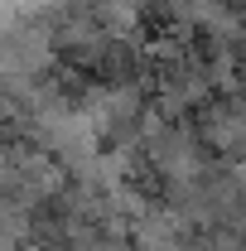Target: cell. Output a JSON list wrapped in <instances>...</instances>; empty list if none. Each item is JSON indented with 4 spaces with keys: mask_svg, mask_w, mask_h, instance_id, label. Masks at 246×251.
I'll list each match as a JSON object with an SVG mask.
<instances>
[{
    "mask_svg": "<svg viewBox=\"0 0 246 251\" xmlns=\"http://www.w3.org/2000/svg\"><path fill=\"white\" fill-rule=\"evenodd\" d=\"M193 130L217 164H246V97L242 92L213 97L193 116Z\"/></svg>",
    "mask_w": 246,
    "mask_h": 251,
    "instance_id": "1",
    "label": "cell"
},
{
    "mask_svg": "<svg viewBox=\"0 0 246 251\" xmlns=\"http://www.w3.org/2000/svg\"><path fill=\"white\" fill-rule=\"evenodd\" d=\"M237 169H242V184H246V164H237Z\"/></svg>",
    "mask_w": 246,
    "mask_h": 251,
    "instance_id": "2",
    "label": "cell"
}]
</instances>
